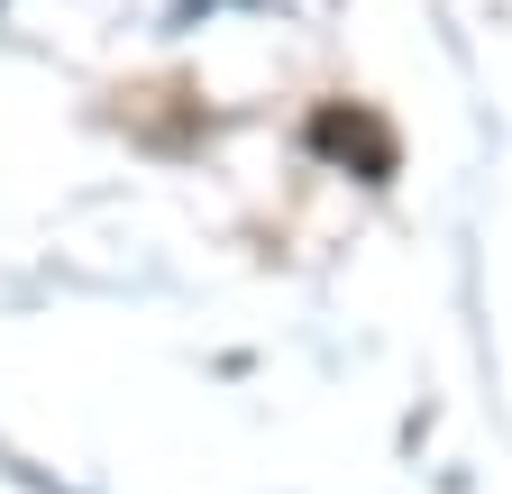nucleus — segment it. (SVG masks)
<instances>
[{
  "label": "nucleus",
  "mask_w": 512,
  "mask_h": 494,
  "mask_svg": "<svg viewBox=\"0 0 512 494\" xmlns=\"http://www.w3.org/2000/svg\"><path fill=\"white\" fill-rule=\"evenodd\" d=\"M311 147H320V156H339V165L357 156V174H366V183H384V174L403 165L394 129H384L375 110H357V101H348V110H320V119H311Z\"/></svg>",
  "instance_id": "obj_1"
}]
</instances>
